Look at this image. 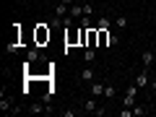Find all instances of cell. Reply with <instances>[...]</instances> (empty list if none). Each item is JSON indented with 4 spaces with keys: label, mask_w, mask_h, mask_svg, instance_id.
<instances>
[{
    "label": "cell",
    "mask_w": 156,
    "mask_h": 117,
    "mask_svg": "<svg viewBox=\"0 0 156 117\" xmlns=\"http://www.w3.org/2000/svg\"><path fill=\"white\" fill-rule=\"evenodd\" d=\"M146 112H148V104H138V101H135V104H133V115H146Z\"/></svg>",
    "instance_id": "obj_12"
},
{
    "label": "cell",
    "mask_w": 156,
    "mask_h": 117,
    "mask_svg": "<svg viewBox=\"0 0 156 117\" xmlns=\"http://www.w3.org/2000/svg\"><path fill=\"white\" fill-rule=\"evenodd\" d=\"M115 94H117L115 86H104V99H115Z\"/></svg>",
    "instance_id": "obj_15"
},
{
    "label": "cell",
    "mask_w": 156,
    "mask_h": 117,
    "mask_svg": "<svg viewBox=\"0 0 156 117\" xmlns=\"http://www.w3.org/2000/svg\"><path fill=\"white\" fill-rule=\"evenodd\" d=\"M70 16L76 18V21H81V18H83V5H81V3H73L70 5Z\"/></svg>",
    "instance_id": "obj_7"
},
{
    "label": "cell",
    "mask_w": 156,
    "mask_h": 117,
    "mask_svg": "<svg viewBox=\"0 0 156 117\" xmlns=\"http://www.w3.org/2000/svg\"><path fill=\"white\" fill-rule=\"evenodd\" d=\"M154 62H156V52L146 50L143 55H140V65H143V68H151V65H154Z\"/></svg>",
    "instance_id": "obj_3"
},
{
    "label": "cell",
    "mask_w": 156,
    "mask_h": 117,
    "mask_svg": "<svg viewBox=\"0 0 156 117\" xmlns=\"http://www.w3.org/2000/svg\"><path fill=\"white\" fill-rule=\"evenodd\" d=\"M39 57H42V52H39V44H37V47H31V50L26 52V60H29V62H37Z\"/></svg>",
    "instance_id": "obj_11"
},
{
    "label": "cell",
    "mask_w": 156,
    "mask_h": 117,
    "mask_svg": "<svg viewBox=\"0 0 156 117\" xmlns=\"http://www.w3.org/2000/svg\"><path fill=\"white\" fill-rule=\"evenodd\" d=\"M135 94H138V86H130V89L125 91V99H122V104H125V107H133V104H135Z\"/></svg>",
    "instance_id": "obj_1"
},
{
    "label": "cell",
    "mask_w": 156,
    "mask_h": 117,
    "mask_svg": "<svg viewBox=\"0 0 156 117\" xmlns=\"http://www.w3.org/2000/svg\"><path fill=\"white\" fill-rule=\"evenodd\" d=\"M44 42H50V29L37 26V44H44Z\"/></svg>",
    "instance_id": "obj_5"
},
{
    "label": "cell",
    "mask_w": 156,
    "mask_h": 117,
    "mask_svg": "<svg viewBox=\"0 0 156 117\" xmlns=\"http://www.w3.org/2000/svg\"><path fill=\"white\" fill-rule=\"evenodd\" d=\"M91 16H94V5L86 3V5H83V18H91Z\"/></svg>",
    "instance_id": "obj_17"
},
{
    "label": "cell",
    "mask_w": 156,
    "mask_h": 117,
    "mask_svg": "<svg viewBox=\"0 0 156 117\" xmlns=\"http://www.w3.org/2000/svg\"><path fill=\"white\" fill-rule=\"evenodd\" d=\"M115 26L117 29H128V18H125V16H117L115 18Z\"/></svg>",
    "instance_id": "obj_14"
},
{
    "label": "cell",
    "mask_w": 156,
    "mask_h": 117,
    "mask_svg": "<svg viewBox=\"0 0 156 117\" xmlns=\"http://www.w3.org/2000/svg\"><path fill=\"white\" fill-rule=\"evenodd\" d=\"M151 89H154V91H156V76H154V78H151Z\"/></svg>",
    "instance_id": "obj_19"
},
{
    "label": "cell",
    "mask_w": 156,
    "mask_h": 117,
    "mask_svg": "<svg viewBox=\"0 0 156 117\" xmlns=\"http://www.w3.org/2000/svg\"><path fill=\"white\" fill-rule=\"evenodd\" d=\"M81 34H83V29H81V31H76V29L70 26V31L65 34V42H68V47H70V44H76L78 39H81Z\"/></svg>",
    "instance_id": "obj_6"
},
{
    "label": "cell",
    "mask_w": 156,
    "mask_h": 117,
    "mask_svg": "<svg viewBox=\"0 0 156 117\" xmlns=\"http://www.w3.org/2000/svg\"><path fill=\"white\" fill-rule=\"evenodd\" d=\"M83 60H86V65H91V62L96 60V50H94V47H86V50H83Z\"/></svg>",
    "instance_id": "obj_10"
},
{
    "label": "cell",
    "mask_w": 156,
    "mask_h": 117,
    "mask_svg": "<svg viewBox=\"0 0 156 117\" xmlns=\"http://www.w3.org/2000/svg\"><path fill=\"white\" fill-rule=\"evenodd\" d=\"M81 78H83L86 83H91V81H96V76H94V68H91V65H86L83 70H81Z\"/></svg>",
    "instance_id": "obj_8"
},
{
    "label": "cell",
    "mask_w": 156,
    "mask_h": 117,
    "mask_svg": "<svg viewBox=\"0 0 156 117\" xmlns=\"http://www.w3.org/2000/svg\"><path fill=\"white\" fill-rule=\"evenodd\" d=\"M96 29H109V18H107V16H99V21H96Z\"/></svg>",
    "instance_id": "obj_16"
},
{
    "label": "cell",
    "mask_w": 156,
    "mask_h": 117,
    "mask_svg": "<svg viewBox=\"0 0 156 117\" xmlns=\"http://www.w3.org/2000/svg\"><path fill=\"white\" fill-rule=\"evenodd\" d=\"M60 115H62V117H73L76 112H73V109H60Z\"/></svg>",
    "instance_id": "obj_18"
},
{
    "label": "cell",
    "mask_w": 156,
    "mask_h": 117,
    "mask_svg": "<svg viewBox=\"0 0 156 117\" xmlns=\"http://www.w3.org/2000/svg\"><path fill=\"white\" fill-rule=\"evenodd\" d=\"M99 47H109V29H99Z\"/></svg>",
    "instance_id": "obj_9"
},
{
    "label": "cell",
    "mask_w": 156,
    "mask_h": 117,
    "mask_svg": "<svg viewBox=\"0 0 156 117\" xmlns=\"http://www.w3.org/2000/svg\"><path fill=\"white\" fill-rule=\"evenodd\" d=\"M89 94L91 96H104V83H101V81H91L89 83Z\"/></svg>",
    "instance_id": "obj_2"
},
{
    "label": "cell",
    "mask_w": 156,
    "mask_h": 117,
    "mask_svg": "<svg viewBox=\"0 0 156 117\" xmlns=\"http://www.w3.org/2000/svg\"><path fill=\"white\" fill-rule=\"evenodd\" d=\"M96 107H99V104H96V96H91V99H86L83 109H86V112H96Z\"/></svg>",
    "instance_id": "obj_13"
},
{
    "label": "cell",
    "mask_w": 156,
    "mask_h": 117,
    "mask_svg": "<svg viewBox=\"0 0 156 117\" xmlns=\"http://www.w3.org/2000/svg\"><path fill=\"white\" fill-rule=\"evenodd\" d=\"M135 86H138V89H146V86H148V68H140L138 78H135Z\"/></svg>",
    "instance_id": "obj_4"
},
{
    "label": "cell",
    "mask_w": 156,
    "mask_h": 117,
    "mask_svg": "<svg viewBox=\"0 0 156 117\" xmlns=\"http://www.w3.org/2000/svg\"><path fill=\"white\" fill-rule=\"evenodd\" d=\"M62 3H65V5H73V3H78V0H62Z\"/></svg>",
    "instance_id": "obj_20"
}]
</instances>
